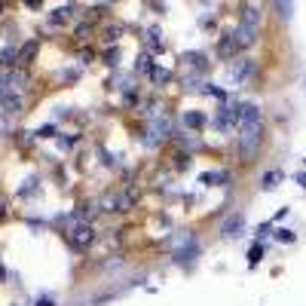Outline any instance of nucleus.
I'll return each instance as SVG.
<instances>
[{"mask_svg":"<svg viewBox=\"0 0 306 306\" xmlns=\"http://www.w3.org/2000/svg\"><path fill=\"white\" fill-rule=\"evenodd\" d=\"M25 3H28V6H40L43 0H25Z\"/></svg>","mask_w":306,"mask_h":306,"instance_id":"c85d7f7f","label":"nucleus"},{"mask_svg":"<svg viewBox=\"0 0 306 306\" xmlns=\"http://www.w3.org/2000/svg\"><path fill=\"white\" fill-rule=\"evenodd\" d=\"M282 178H285V175H282L279 169H273V172H267V175H264V184H261V187H264V190H273V187H279V184H282Z\"/></svg>","mask_w":306,"mask_h":306,"instance_id":"dca6fc26","label":"nucleus"},{"mask_svg":"<svg viewBox=\"0 0 306 306\" xmlns=\"http://www.w3.org/2000/svg\"><path fill=\"white\" fill-rule=\"evenodd\" d=\"M187 166H190V156H187V153H181V156H175V169H178V172H184Z\"/></svg>","mask_w":306,"mask_h":306,"instance_id":"393cba45","label":"nucleus"},{"mask_svg":"<svg viewBox=\"0 0 306 306\" xmlns=\"http://www.w3.org/2000/svg\"><path fill=\"white\" fill-rule=\"evenodd\" d=\"M261 257H264V245L257 242V245L248 251V267H257V264H261Z\"/></svg>","mask_w":306,"mask_h":306,"instance_id":"aec40b11","label":"nucleus"},{"mask_svg":"<svg viewBox=\"0 0 306 306\" xmlns=\"http://www.w3.org/2000/svg\"><path fill=\"white\" fill-rule=\"evenodd\" d=\"M123 34V25H107V40H116Z\"/></svg>","mask_w":306,"mask_h":306,"instance_id":"a878e982","label":"nucleus"},{"mask_svg":"<svg viewBox=\"0 0 306 306\" xmlns=\"http://www.w3.org/2000/svg\"><path fill=\"white\" fill-rule=\"evenodd\" d=\"M273 3H276V12H279L285 21L294 15V0H273Z\"/></svg>","mask_w":306,"mask_h":306,"instance_id":"f3484780","label":"nucleus"},{"mask_svg":"<svg viewBox=\"0 0 306 306\" xmlns=\"http://www.w3.org/2000/svg\"><path fill=\"white\" fill-rule=\"evenodd\" d=\"M70 12H74V9H67V6H61V9H55V12L49 15V21H52V25H64V21L70 18Z\"/></svg>","mask_w":306,"mask_h":306,"instance_id":"6ab92c4d","label":"nucleus"},{"mask_svg":"<svg viewBox=\"0 0 306 306\" xmlns=\"http://www.w3.org/2000/svg\"><path fill=\"white\" fill-rule=\"evenodd\" d=\"M98 205H101V211H116V215H123V211H129V208L135 205V196H132L129 190H110V193H104V196L98 199Z\"/></svg>","mask_w":306,"mask_h":306,"instance_id":"7ed1b4c3","label":"nucleus"},{"mask_svg":"<svg viewBox=\"0 0 306 306\" xmlns=\"http://www.w3.org/2000/svg\"><path fill=\"white\" fill-rule=\"evenodd\" d=\"M15 61H18V52H15V49H0V64L9 67V64H15Z\"/></svg>","mask_w":306,"mask_h":306,"instance_id":"412c9836","label":"nucleus"},{"mask_svg":"<svg viewBox=\"0 0 306 306\" xmlns=\"http://www.w3.org/2000/svg\"><path fill=\"white\" fill-rule=\"evenodd\" d=\"M261 123V107L257 104H239V129H248Z\"/></svg>","mask_w":306,"mask_h":306,"instance_id":"9b49d317","label":"nucleus"},{"mask_svg":"<svg viewBox=\"0 0 306 306\" xmlns=\"http://www.w3.org/2000/svg\"><path fill=\"white\" fill-rule=\"evenodd\" d=\"M34 55H37V43H28V46H25V49L18 52V61H15V64H21V67H25V64H28V61H31Z\"/></svg>","mask_w":306,"mask_h":306,"instance_id":"a211bd4d","label":"nucleus"},{"mask_svg":"<svg viewBox=\"0 0 306 306\" xmlns=\"http://www.w3.org/2000/svg\"><path fill=\"white\" fill-rule=\"evenodd\" d=\"M166 138H172V120H169V116H153V120H150V141L159 144V141H166Z\"/></svg>","mask_w":306,"mask_h":306,"instance_id":"423d86ee","label":"nucleus"},{"mask_svg":"<svg viewBox=\"0 0 306 306\" xmlns=\"http://www.w3.org/2000/svg\"><path fill=\"white\" fill-rule=\"evenodd\" d=\"M172 248H175V261L178 264H193L196 257H199V239L190 233V230H181L175 239H172Z\"/></svg>","mask_w":306,"mask_h":306,"instance_id":"f03ea898","label":"nucleus"},{"mask_svg":"<svg viewBox=\"0 0 306 306\" xmlns=\"http://www.w3.org/2000/svg\"><path fill=\"white\" fill-rule=\"evenodd\" d=\"M21 107H25V98H21L18 92L0 95V110H3V113H21Z\"/></svg>","mask_w":306,"mask_h":306,"instance_id":"ddd939ff","label":"nucleus"},{"mask_svg":"<svg viewBox=\"0 0 306 306\" xmlns=\"http://www.w3.org/2000/svg\"><path fill=\"white\" fill-rule=\"evenodd\" d=\"M9 129H12V126H9V120H6V113L0 110V138H3V135H9Z\"/></svg>","mask_w":306,"mask_h":306,"instance_id":"bb28decb","label":"nucleus"},{"mask_svg":"<svg viewBox=\"0 0 306 306\" xmlns=\"http://www.w3.org/2000/svg\"><path fill=\"white\" fill-rule=\"evenodd\" d=\"M233 40L239 43V49H245V46H254V43H257V28L242 21V25L236 28V34H233Z\"/></svg>","mask_w":306,"mask_h":306,"instance_id":"9d476101","label":"nucleus"},{"mask_svg":"<svg viewBox=\"0 0 306 306\" xmlns=\"http://www.w3.org/2000/svg\"><path fill=\"white\" fill-rule=\"evenodd\" d=\"M181 123H184V129H190V132H202L205 123H208V116H205L202 110H184Z\"/></svg>","mask_w":306,"mask_h":306,"instance_id":"f8f14e48","label":"nucleus"},{"mask_svg":"<svg viewBox=\"0 0 306 306\" xmlns=\"http://www.w3.org/2000/svg\"><path fill=\"white\" fill-rule=\"evenodd\" d=\"M254 70H257L254 58H236V61L230 64V80H233L236 86H245V83L254 77Z\"/></svg>","mask_w":306,"mask_h":306,"instance_id":"39448f33","label":"nucleus"},{"mask_svg":"<svg viewBox=\"0 0 306 306\" xmlns=\"http://www.w3.org/2000/svg\"><path fill=\"white\" fill-rule=\"evenodd\" d=\"M236 123H239V107H236V104H221L215 126H218L221 132H227V129H230V126H236Z\"/></svg>","mask_w":306,"mask_h":306,"instance_id":"0eeeda50","label":"nucleus"},{"mask_svg":"<svg viewBox=\"0 0 306 306\" xmlns=\"http://www.w3.org/2000/svg\"><path fill=\"white\" fill-rule=\"evenodd\" d=\"M245 233V218L242 215H230L224 224H221V236L224 239H239Z\"/></svg>","mask_w":306,"mask_h":306,"instance_id":"6e6552de","label":"nucleus"},{"mask_svg":"<svg viewBox=\"0 0 306 306\" xmlns=\"http://www.w3.org/2000/svg\"><path fill=\"white\" fill-rule=\"evenodd\" d=\"M297 184H300V187H306V172H303V175H297Z\"/></svg>","mask_w":306,"mask_h":306,"instance_id":"cd10ccee","label":"nucleus"},{"mask_svg":"<svg viewBox=\"0 0 306 306\" xmlns=\"http://www.w3.org/2000/svg\"><path fill=\"white\" fill-rule=\"evenodd\" d=\"M67 242H70L74 248H89V245L95 242V230H92V224L77 218V221L70 224V230H67Z\"/></svg>","mask_w":306,"mask_h":306,"instance_id":"20e7f679","label":"nucleus"},{"mask_svg":"<svg viewBox=\"0 0 306 306\" xmlns=\"http://www.w3.org/2000/svg\"><path fill=\"white\" fill-rule=\"evenodd\" d=\"M242 21H245V25H254V28L264 21L261 0H245V3H242Z\"/></svg>","mask_w":306,"mask_h":306,"instance_id":"1a4fd4ad","label":"nucleus"},{"mask_svg":"<svg viewBox=\"0 0 306 306\" xmlns=\"http://www.w3.org/2000/svg\"><path fill=\"white\" fill-rule=\"evenodd\" d=\"M276 239H279V242H285V245H291V242H294L297 236H294L291 230H285V227H279V230H276Z\"/></svg>","mask_w":306,"mask_h":306,"instance_id":"4be33fe9","label":"nucleus"},{"mask_svg":"<svg viewBox=\"0 0 306 306\" xmlns=\"http://www.w3.org/2000/svg\"><path fill=\"white\" fill-rule=\"evenodd\" d=\"M218 181L227 184L230 175H224V172H202V175H199V184H218Z\"/></svg>","mask_w":306,"mask_h":306,"instance_id":"2eb2a0df","label":"nucleus"},{"mask_svg":"<svg viewBox=\"0 0 306 306\" xmlns=\"http://www.w3.org/2000/svg\"><path fill=\"white\" fill-rule=\"evenodd\" d=\"M116 58H120V49H116V46H110V49L104 52V61H107V64L113 67V64H116Z\"/></svg>","mask_w":306,"mask_h":306,"instance_id":"b1692460","label":"nucleus"},{"mask_svg":"<svg viewBox=\"0 0 306 306\" xmlns=\"http://www.w3.org/2000/svg\"><path fill=\"white\" fill-rule=\"evenodd\" d=\"M236 49H239V43H236V40H233V34H230V37H224V40L218 43V58L230 61V55H233Z\"/></svg>","mask_w":306,"mask_h":306,"instance_id":"4468645a","label":"nucleus"},{"mask_svg":"<svg viewBox=\"0 0 306 306\" xmlns=\"http://www.w3.org/2000/svg\"><path fill=\"white\" fill-rule=\"evenodd\" d=\"M261 144H264V123H254V126L242 129L239 144H236L239 159H242V162H251V159H254V153L261 150Z\"/></svg>","mask_w":306,"mask_h":306,"instance_id":"f257e3e1","label":"nucleus"},{"mask_svg":"<svg viewBox=\"0 0 306 306\" xmlns=\"http://www.w3.org/2000/svg\"><path fill=\"white\" fill-rule=\"evenodd\" d=\"M37 306H55V303H52V300H40Z\"/></svg>","mask_w":306,"mask_h":306,"instance_id":"c756f323","label":"nucleus"},{"mask_svg":"<svg viewBox=\"0 0 306 306\" xmlns=\"http://www.w3.org/2000/svg\"><path fill=\"white\" fill-rule=\"evenodd\" d=\"M150 77H153L156 83H169V80H172V74H169V70H162V67H153V70H150Z\"/></svg>","mask_w":306,"mask_h":306,"instance_id":"5701e85b","label":"nucleus"}]
</instances>
